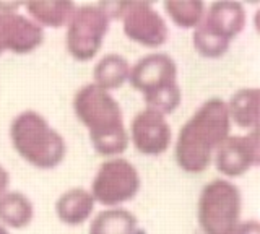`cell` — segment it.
Returning <instances> with one entry per match:
<instances>
[{
	"label": "cell",
	"instance_id": "cell-1",
	"mask_svg": "<svg viewBox=\"0 0 260 234\" xmlns=\"http://www.w3.org/2000/svg\"><path fill=\"white\" fill-rule=\"evenodd\" d=\"M226 101L210 98L185 120L174 142V159L187 174H202L213 163L216 148L231 135Z\"/></svg>",
	"mask_w": 260,
	"mask_h": 234
},
{
	"label": "cell",
	"instance_id": "cell-2",
	"mask_svg": "<svg viewBox=\"0 0 260 234\" xmlns=\"http://www.w3.org/2000/svg\"><path fill=\"white\" fill-rule=\"evenodd\" d=\"M73 114L86 128L93 150L103 158H117L128 148V130L124 122L120 104L93 83L75 91L72 99Z\"/></svg>",
	"mask_w": 260,
	"mask_h": 234
},
{
	"label": "cell",
	"instance_id": "cell-3",
	"mask_svg": "<svg viewBox=\"0 0 260 234\" xmlns=\"http://www.w3.org/2000/svg\"><path fill=\"white\" fill-rule=\"evenodd\" d=\"M8 137L18 156L36 169H55L67 156V142L38 111L26 109L16 114Z\"/></svg>",
	"mask_w": 260,
	"mask_h": 234
},
{
	"label": "cell",
	"instance_id": "cell-4",
	"mask_svg": "<svg viewBox=\"0 0 260 234\" xmlns=\"http://www.w3.org/2000/svg\"><path fill=\"white\" fill-rule=\"evenodd\" d=\"M128 83L143 96L146 108L162 116L173 114L182 101L177 63L166 52H150L130 65Z\"/></svg>",
	"mask_w": 260,
	"mask_h": 234
},
{
	"label": "cell",
	"instance_id": "cell-5",
	"mask_svg": "<svg viewBox=\"0 0 260 234\" xmlns=\"http://www.w3.org/2000/svg\"><path fill=\"white\" fill-rule=\"evenodd\" d=\"M242 213V193L233 181L211 179L197 200V221L203 234H233Z\"/></svg>",
	"mask_w": 260,
	"mask_h": 234
},
{
	"label": "cell",
	"instance_id": "cell-6",
	"mask_svg": "<svg viewBox=\"0 0 260 234\" xmlns=\"http://www.w3.org/2000/svg\"><path fill=\"white\" fill-rule=\"evenodd\" d=\"M142 189V176L137 166L122 156L108 158L98 166L89 193L104 208L122 207L132 202Z\"/></svg>",
	"mask_w": 260,
	"mask_h": 234
},
{
	"label": "cell",
	"instance_id": "cell-7",
	"mask_svg": "<svg viewBox=\"0 0 260 234\" xmlns=\"http://www.w3.org/2000/svg\"><path fill=\"white\" fill-rule=\"evenodd\" d=\"M109 17L100 4L77 5L69 21L65 46L67 52L78 62L94 59L101 51L104 38L109 31Z\"/></svg>",
	"mask_w": 260,
	"mask_h": 234
},
{
	"label": "cell",
	"instance_id": "cell-8",
	"mask_svg": "<svg viewBox=\"0 0 260 234\" xmlns=\"http://www.w3.org/2000/svg\"><path fill=\"white\" fill-rule=\"evenodd\" d=\"M119 21L128 41L146 49H158L169 38L166 20L150 2H125Z\"/></svg>",
	"mask_w": 260,
	"mask_h": 234
},
{
	"label": "cell",
	"instance_id": "cell-9",
	"mask_svg": "<svg viewBox=\"0 0 260 234\" xmlns=\"http://www.w3.org/2000/svg\"><path fill=\"white\" fill-rule=\"evenodd\" d=\"M260 161L258 130L244 135H228L216 148L213 164L223 179H236L247 174Z\"/></svg>",
	"mask_w": 260,
	"mask_h": 234
},
{
	"label": "cell",
	"instance_id": "cell-10",
	"mask_svg": "<svg viewBox=\"0 0 260 234\" xmlns=\"http://www.w3.org/2000/svg\"><path fill=\"white\" fill-rule=\"evenodd\" d=\"M128 142L143 156H159L173 143V130L166 116L145 108L134 116L128 128Z\"/></svg>",
	"mask_w": 260,
	"mask_h": 234
},
{
	"label": "cell",
	"instance_id": "cell-11",
	"mask_svg": "<svg viewBox=\"0 0 260 234\" xmlns=\"http://www.w3.org/2000/svg\"><path fill=\"white\" fill-rule=\"evenodd\" d=\"M44 43V29L20 12H0V55H26Z\"/></svg>",
	"mask_w": 260,
	"mask_h": 234
},
{
	"label": "cell",
	"instance_id": "cell-12",
	"mask_svg": "<svg viewBox=\"0 0 260 234\" xmlns=\"http://www.w3.org/2000/svg\"><path fill=\"white\" fill-rule=\"evenodd\" d=\"M247 21V13L241 2L234 0H219L207 5L205 17H203L200 26L208 29L224 41L233 43L238 38Z\"/></svg>",
	"mask_w": 260,
	"mask_h": 234
},
{
	"label": "cell",
	"instance_id": "cell-13",
	"mask_svg": "<svg viewBox=\"0 0 260 234\" xmlns=\"http://www.w3.org/2000/svg\"><path fill=\"white\" fill-rule=\"evenodd\" d=\"M96 202L85 187H72L62 192L55 200V215L67 226H80L86 223L94 213Z\"/></svg>",
	"mask_w": 260,
	"mask_h": 234
},
{
	"label": "cell",
	"instance_id": "cell-14",
	"mask_svg": "<svg viewBox=\"0 0 260 234\" xmlns=\"http://www.w3.org/2000/svg\"><path fill=\"white\" fill-rule=\"evenodd\" d=\"M258 104L260 90L257 86H246L234 91L226 101L231 125L242 128L246 133L258 130Z\"/></svg>",
	"mask_w": 260,
	"mask_h": 234
},
{
	"label": "cell",
	"instance_id": "cell-15",
	"mask_svg": "<svg viewBox=\"0 0 260 234\" xmlns=\"http://www.w3.org/2000/svg\"><path fill=\"white\" fill-rule=\"evenodd\" d=\"M23 9L28 13L26 17L43 29H60L69 25L77 4L70 0H35L23 4Z\"/></svg>",
	"mask_w": 260,
	"mask_h": 234
},
{
	"label": "cell",
	"instance_id": "cell-16",
	"mask_svg": "<svg viewBox=\"0 0 260 234\" xmlns=\"http://www.w3.org/2000/svg\"><path fill=\"white\" fill-rule=\"evenodd\" d=\"M35 218V205L21 190L0 193V224L10 229H24Z\"/></svg>",
	"mask_w": 260,
	"mask_h": 234
},
{
	"label": "cell",
	"instance_id": "cell-17",
	"mask_svg": "<svg viewBox=\"0 0 260 234\" xmlns=\"http://www.w3.org/2000/svg\"><path fill=\"white\" fill-rule=\"evenodd\" d=\"M130 62L117 52L104 54L93 69V85L112 93L128 82Z\"/></svg>",
	"mask_w": 260,
	"mask_h": 234
},
{
	"label": "cell",
	"instance_id": "cell-18",
	"mask_svg": "<svg viewBox=\"0 0 260 234\" xmlns=\"http://www.w3.org/2000/svg\"><path fill=\"white\" fill-rule=\"evenodd\" d=\"M138 218L124 207L104 208L98 212L88 226V234H137Z\"/></svg>",
	"mask_w": 260,
	"mask_h": 234
},
{
	"label": "cell",
	"instance_id": "cell-19",
	"mask_svg": "<svg viewBox=\"0 0 260 234\" xmlns=\"http://www.w3.org/2000/svg\"><path fill=\"white\" fill-rule=\"evenodd\" d=\"M162 9L177 28L193 31L205 17L207 4L200 0H166Z\"/></svg>",
	"mask_w": 260,
	"mask_h": 234
},
{
	"label": "cell",
	"instance_id": "cell-20",
	"mask_svg": "<svg viewBox=\"0 0 260 234\" xmlns=\"http://www.w3.org/2000/svg\"><path fill=\"white\" fill-rule=\"evenodd\" d=\"M192 46L195 52L205 59H219L230 51L231 43L224 41L223 38H219L213 33H210L208 29L203 26H197L192 31Z\"/></svg>",
	"mask_w": 260,
	"mask_h": 234
},
{
	"label": "cell",
	"instance_id": "cell-21",
	"mask_svg": "<svg viewBox=\"0 0 260 234\" xmlns=\"http://www.w3.org/2000/svg\"><path fill=\"white\" fill-rule=\"evenodd\" d=\"M233 234H260V223L255 220V218L241 221Z\"/></svg>",
	"mask_w": 260,
	"mask_h": 234
},
{
	"label": "cell",
	"instance_id": "cell-22",
	"mask_svg": "<svg viewBox=\"0 0 260 234\" xmlns=\"http://www.w3.org/2000/svg\"><path fill=\"white\" fill-rule=\"evenodd\" d=\"M8 185H10V174H8L7 169L0 164V193L8 190Z\"/></svg>",
	"mask_w": 260,
	"mask_h": 234
},
{
	"label": "cell",
	"instance_id": "cell-23",
	"mask_svg": "<svg viewBox=\"0 0 260 234\" xmlns=\"http://www.w3.org/2000/svg\"><path fill=\"white\" fill-rule=\"evenodd\" d=\"M0 234H10V231H8L7 228H4V226L0 224Z\"/></svg>",
	"mask_w": 260,
	"mask_h": 234
}]
</instances>
